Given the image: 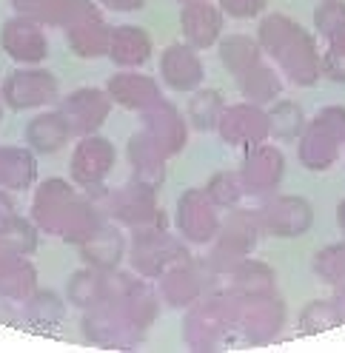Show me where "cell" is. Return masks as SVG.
Listing matches in <instances>:
<instances>
[{
  "mask_svg": "<svg viewBox=\"0 0 345 353\" xmlns=\"http://www.w3.org/2000/svg\"><path fill=\"white\" fill-rule=\"evenodd\" d=\"M34 219L43 231L57 234L69 242H83L100 225L95 208L83 196H77L72 185L60 180H49L40 185L34 196Z\"/></svg>",
  "mask_w": 345,
  "mask_h": 353,
  "instance_id": "1",
  "label": "cell"
},
{
  "mask_svg": "<svg viewBox=\"0 0 345 353\" xmlns=\"http://www.w3.org/2000/svg\"><path fill=\"white\" fill-rule=\"evenodd\" d=\"M260 40L268 49V54L283 65L291 83L311 85L319 74V60L311 34L283 14H271L260 26Z\"/></svg>",
  "mask_w": 345,
  "mask_h": 353,
  "instance_id": "2",
  "label": "cell"
},
{
  "mask_svg": "<svg viewBox=\"0 0 345 353\" xmlns=\"http://www.w3.org/2000/svg\"><path fill=\"white\" fill-rule=\"evenodd\" d=\"M345 143V108L331 105L311 120L299 137V160L311 171H326L337 160L339 145Z\"/></svg>",
  "mask_w": 345,
  "mask_h": 353,
  "instance_id": "3",
  "label": "cell"
},
{
  "mask_svg": "<svg viewBox=\"0 0 345 353\" xmlns=\"http://www.w3.org/2000/svg\"><path fill=\"white\" fill-rule=\"evenodd\" d=\"M186 251L175 242V236H171L163 225L148 223V225H140L135 228L132 234V262L135 268L143 274V276H163L166 271H171L175 265L186 262Z\"/></svg>",
  "mask_w": 345,
  "mask_h": 353,
  "instance_id": "4",
  "label": "cell"
},
{
  "mask_svg": "<svg viewBox=\"0 0 345 353\" xmlns=\"http://www.w3.org/2000/svg\"><path fill=\"white\" fill-rule=\"evenodd\" d=\"M237 325V302L208 299L186 322V339L194 350H217L226 342V334Z\"/></svg>",
  "mask_w": 345,
  "mask_h": 353,
  "instance_id": "5",
  "label": "cell"
},
{
  "mask_svg": "<svg viewBox=\"0 0 345 353\" xmlns=\"http://www.w3.org/2000/svg\"><path fill=\"white\" fill-rule=\"evenodd\" d=\"M257 239V219L251 214L234 211L217 228V248L211 251L214 271H231L237 262H243Z\"/></svg>",
  "mask_w": 345,
  "mask_h": 353,
  "instance_id": "6",
  "label": "cell"
},
{
  "mask_svg": "<svg viewBox=\"0 0 345 353\" xmlns=\"http://www.w3.org/2000/svg\"><path fill=\"white\" fill-rule=\"evenodd\" d=\"M86 334H89L92 342H97L103 347L126 350L140 339L143 327H137L115 302L103 299L95 307H89V316H86Z\"/></svg>",
  "mask_w": 345,
  "mask_h": 353,
  "instance_id": "7",
  "label": "cell"
},
{
  "mask_svg": "<svg viewBox=\"0 0 345 353\" xmlns=\"http://www.w3.org/2000/svg\"><path fill=\"white\" fill-rule=\"evenodd\" d=\"M257 225L266 228L271 236H299L306 234L314 223V211L299 196H277L268 200L260 211L254 214Z\"/></svg>",
  "mask_w": 345,
  "mask_h": 353,
  "instance_id": "8",
  "label": "cell"
},
{
  "mask_svg": "<svg viewBox=\"0 0 345 353\" xmlns=\"http://www.w3.org/2000/svg\"><path fill=\"white\" fill-rule=\"evenodd\" d=\"M237 325L248 342H268L283 325V305L271 294L237 299Z\"/></svg>",
  "mask_w": 345,
  "mask_h": 353,
  "instance_id": "9",
  "label": "cell"
},
{
  "mask_svg": "<svg viewBox=\"0 0 345 353\" xmlns=\"http://www.w3.org/2000/svg\"><path fill=\"white\" fill-rule=\"evenodd\" d=\"M177 225H180V234L191 242H208L211 236H217V228H220V216H217V205L208 194L203 191H186L183 200L177 205Z\"/></svg>",
  "mask_w": 345,
  "mask_h": 353,
  "instance_id": "10",
  "label": "cell"
},
{
  "mask_svg": "<svg viewBox=\"0 0 345 353\" xmlns=\"http://www.w3.org/2000/svg\"><path fill=\"white\" fill-rule=\"evenodd\" d=\"M60 114L69 123L72 134H92L109 114V94L100 92V88H80V92L69 94Z\"/></svg>",
  "mask_w": 345,
  "mask_h": 353,
  "instance_id": "11",
  "label": "cell"
},
{
  "mask_svg": "<svg viewBox=\"0 0 345 353\" xmlns=\"http://www.w3.org/2000/svg\"><path fill=\"white\" fill-rule=\"evenodd\" d=\"M217 131L228 145H260L268 137V114L257 105H231L223 112Z\"/></svg>",
  "mask_w": 345,
  "mask_h": 353,
  "instance_id": "12",
  "label": "cell"
},
{
  "mask_svg": "<svg viewBox=\"0 0 345 353\" xmlns=\"http://www.w3.org/2000/svg\"><path fill=\"white\" fill-rule=\"evenodd\" d=\"M57 92V83L49 72H37V69H26V72H12L3 83V94L6 103L17 112L23 108H34L49 103Z\"/></svg>",
  "mask_w": 345,
  "mask_h": 353,
  "instance_id": "13",
  "label": "cell"
},
{
  "mask_svg": "<svg viewBox=\"0 0 345 353\" xmlns=\"http://www.w3.org/2000/svg\"><path fill=\"white\" fill-rule=\"evenodd\" d=\"M115 165V148L109 140L103 137H92L83 140L72 157V176L83 185V188H97L106 174Z\"/></svg>",
  "mask_w": 345,
  "mask_h": 353,
  "instance_id": "14",
  "label": "cell"
},
{
  "mask_svg": "<svg viewBox=\"0 0 345 353\" xmlns=\"http://www.w3.org/2000/svg\"><path fill=\"white\" fill-rule=\"evenodd\" d=\"M240 180L248 194H271L283 180V154L274 145H257L240 168Z\"/></svg>",
  "mask_w": 345,
  "mask_h": 353,
  "instance_id": "15",
  "label": "cell"
},
{
  "mask_svg": "<svg viewBox=\"0 0 345 353\" xmlns=\"http://www.w3.org/2000/svg\"><path fill=\"white\" fill-rule=\"evenodd\" d=\"M143 123H146V134L160 145V151L166 154V157L177 154L186 145V137H188L186 123L180 120L177 108L168 105L166 100L155 103L152 108H146V112H143Z\"/></svg>",
  "mask_w": 345,
  "mask_h": 353,
  "instance_id": "16",
  "label": "cell"
},
{
  "mask_svg": "<svg viewBox=\"0 0 345 353\" xmlns=\"http://www.w3.org/2000/svg\"><path fill=\"white\" fill-rule=\"evenodd\" d=\"M128 160H132V183L157 191V185L163 183V163L166 154L160 151V145L143 131V134H135L132 143H128Z\"/></svg>",
  "mask_w": 345,
  "mask_h": 353,
  "instance_id": "17",
  "label": "cell"
},
{
  "mask_svg": "<svg viewBox=\"0 0 345 353\" xmlns=\"http://www.w3.org/2000/svg\"><path fill=\"white\" fill-rule=\"evenodd\" d=\"M109 208L112 214L120 219V223L132 225V228H140V225H148L155 223V219L160 216L157 208H155V191H148L137 183L120 188L117 194H112L109 200Z\"/></svg>",
  "mask_w": 345,
  "mask_h": 353,
  "instance_id": "18",
  "label": "cell"
},
{
  "mask_svg": "<svg viewBox=\"0 0 345 353\" xmlns=\"http://www.w3.org/2000/svg\"><path fill=\"white\" fill-rule=\"evenodd\" d=\"M160 72L171 88H177V92H194L203 80V63L191 46H168L160 60Z\"/></svg>",
  "mask_w": 345,
  "mask_h": 353,
  "instance_id": "19",
  "label": "cell"
},
{
  "mask_svg": "<svg viewBox=\"0 0 345 353\" xmlns=\"http://www.w3.org/2000/svg\"><path fill=\"white\" fill-rule=\"evenodd\" d=\"M3 46L20 63H37L46 57V34L34 20H9L3 29Z\"/></svg>",
  "mask_w": 345,
  "mask_h": 353,
  "instance_id": "20",
  "label": "cell"
},
{
  "mask_svg": "<svg viewBox=\"0 0 345 353\" xmlns=\"http://www.w3.org/2000/svg\"><path fill=\"white\" fill-rule=\"evenodd\" d=\"M66 32H69V43H72L75 54H80V57H100V54L109 52L112 32L100 20V14H97L95 6L86 12V14H80L75 23H69Z\"/></svg>",
  "mask_w": 345,
  "mask_h": 353,
  "instance_id": "21",
  "label": "cell"
},
{
  "mask_svg": "<svg viewBox=\"0 0 345 353\" xmlns=\"http://www.w3.org/2000/svg\"><path fill=\"white\" fill-rule=\"evenodd\" d=\"M80 251L86 256V262L92 265L97 271H115L117 262L123 259V251H126V239L117 228H109V225H97L89 236L80 242Z\"/></svg>",
  "mask_w": 345,
  "mask_h": 353,
  "instance_id": "22",
  "label": "cell"
},
{
  "mask_svg": "<svg viewBox=\"0 0 345 353\" xmlns=\"http://www.w3.org/2000/svg\"><path fill=\"white\" fill-rule=\"evenodd\" d=\"M220 29H223V17H220L217 6L206 3V0H191V3H186L183 32H186L191 46L206 49V46H211V43H217Z\"/></svg>",
  "mask_w": 345,
  "mask_h": 353,
  "instance_id": "23",
  "label": "cell"
},
{
  "mask_svg": "<svg viewBox=\"0 0 345 353\" xmlns=\"http://www.w3.org/2000/svg\"><path fill=\"white\" fill-rule=\"evenodd\" d=\"M109 97L117 100L126 108H137V112H146V108H152L155 103L163 100L157 83L143 77V74H117V77H112Z\"/></svg>",
  "mask_w": 345,
  "mask_h": 353,
  "instance_id": "24",
  "label": "cell"
},
{
  "mask_svg": "<svg viewBox=\"0 0 345 353\" xmlns=\"http://www.w3.org/2000/svg\"><path fill=\"white\" fill-rule=\"evenodd\" d=\"M200 291H203V276L188 259L163 274V296L168 305L186 307L191 302H197Z\"/></svg>",
  "mask_w": 345,
  "mask_h": 353,
  "instance_id": "25",
  "label": "cell"
},
{
  "mask_svg": "<svg viewBox=\"0 0 345 353\" xmlns=\"http://www.w3.org/2000/svg\"><path fill=\"white\" fill-rule=\"evenodd\" d=\"M152 40L137 26H117L109 37V54L117 65H140L148 60Z\"/></svg>",
  "mask_w": 345,
  "mask_h": 353,
  "instance_id": "26",
  "label": "cell"
},
{
  "mask_svg": "<svg viewBox=\"0 0 345 353\" xmlns=\"http://www.w3.org/2000/svg\"><path fill=\"white\" fill-rule=\"evenodd\" d=\"M69 134H72V128H69L66 120H63L60 112H55V114H40V117L32 120L29 128H26V140H29V145H32L37 154H52V151L63 148V145H66V140H69Z\"/></svg>",
  "mask_w": 345,
  "mask_h": 353,
  "instance_id": "27",
  "label": "cell"
},
{
  "mask_svg": "<svg viewBox=\"0 0 345 353\" xmlns=\"http://www.w3.org/2000/svg\"><path fill=\"white\" fill-rule=\"evenodd\" d=\"M34 285V271L23 254H0V296H26Z\"/></svg>",
  "mask_w": 345,
  "mask_h": 353,
  "instance_id": "28",
  "label": "cell"
},
{
  "mask_svg": "<svg viewBox=\"0 0 345 353\" xmlns=\"http://www.w3.org/2000/svg\"><path fill=\"white\" fill-rule=\"evenodd\" d=\"M231 288L240 294V296H257V294H271L274 288V274L271 268L260 262H251V259H243L237 262L231 268Z\"/></svg>",
  "mask_w": 345,
  "mask_h": 353,
  "instance_id": "29",
  "label": "cell"
},
{
  "mask_svg": "<svg viewBox=\"0 0 345 353\" xmlns=\"http://www.w3.org/2000/svg\"><path fill=\"white\" fill-rule=\"evenodd\" d=\"M237 80H240V88L246 92V97L251 103H274L279 97V92H283V80H279L263 63H257L254 69H248Z\"/></svg>",
  "mask_w": 345,
  "mask_h": 353,
  "instance_id": "30",
  "label": "cell"
},
{
  "mask_svg": "<svg viewBox=\"0 0 345 353\" xmlns=\"http://www.w3.org/2000/svg\"><path fill=\"white\" fill-rule=\"evenodd\" d=\"M220 57H223L226 69L240 77V74H246L248 69H254V65L260 63V46H257L254 40H248V37L234 34V37H226L220 43Z\"/></svg>",
  "mask_w": 345,
  "mask_h": 353,
  "instance_id": "31",
  "label": "cell"
},
{
  "mask_svg": "<svg viewBox=\"0 0 345 353\" xmlns=\"http://www.w3.org/2000/svg\"><path fill=\"white\" fill-rule=\"evenodd\" d=\"M34 176L32 157L20 148H0V188H26Z\"/></svg>",
  "mask_w": 345,
  "mask_h": 353,
  "instance_id": "32",
  "label": "cell"
},
{
  "mask_svg": "<svg viewBox=\"0 0 345 353\" xmlns=\"http://www.w3.org/2000/svg\"><path fill=\"white\" fill-rule=\"evenodd\" d=\"M69 299L77 305V307H95L97 302L106 299V271L97 274V268L92 271H80L72 276L69 282Z\"/></svg>",
  "mask_w": 345,
  "mask_h": 353,
  "instance_id": "33",
  "label": "cell"
},
{
  "mask_svg": "<svg viewBox=\"0 0 345 353\" xmlns=\"http://www.w3.org/2000/svg\"><path fill=\"white\" fill-rule=\"evenodd\" d=\"M303 125H306V117L297 103L279 100L268 112V134H274L279 140H294L299 131H303Z\"/></svg>",
  "mask_w": 345,
  "mask_h": 353,
  "instance_id": "34",
  "label": "cell"
},
{
  "mask_svg": "<svg viewBox=\"0 0 345 353\" xmlns=\"http://www.w3.org/2000/svg\"><path fill=\"white\" fill-rule=\"evenodd\" d=\"M223 112H226V108H223V94H217V92H194V97L188 103L191 123L197 125L200 131L217 128Z\"/></svg>",
  "mask_w": 345,
  "mask_h": 353,
  "instance_id": "35",
  "label": "cell"
},
{
  "mask_svg": "<svg viewBox=\"0 0 345 353\" xmlns=\"http://www.w3.org/2000/svg\"><path fill=\"white\" fill-rule=\"evenodd\" d=\"M314 271L322 282L328 285H345V242L319 251L314 259Z\"/></svg>",
  "mask_w": 345,
  "mask_h": 353,
  "instance_id": "36",
  "label": "cell"
},
{
  "mask_svg": "<svg viewBox=\"0 0 345 353\" xmlns=\"http://www.w3.org/2000/svg\"><path fill=\"white\" fill-rule=\"evenodd\" d=\"M214 205H220V208H234L237 203H240V196H243V180H240V174H220V176H214V180L208 183V191H206Z\"/></svg>",
  "mask_w": 345,
  "mask_h": 353,
  "instance_id": "37",
  "label": "cell"
},
{
  "mask_svg": "<svg viewBox=\"0 0 345 353\" xmlns=\"http://www.w3.org/2000/svg\"><path fill=\"white\" fill-rule=\"evenodd\" d=\"M317 29L322 37L337 40L339 34H345V6L339 0H322L317 9Z\"/></svg>",
  "mask_w": 345,
  "mask_h": 353,
  "instance_id": "38",
  "label": "cell"
},
{
  "mask_svg": "<svg viewBox=\"0 0 345 353\" xmlns=\"http://www.w3.org/2000/svg\"><path fill=\"white\" fill-rule=\"evenodd\" d=\"M29 316H32V322L49 327V325L63 319V302L55 294H37L29 302Z\"/></svg>",
  "mask_w": 345,
  "mask_h": 353,
  "instance_id": "39",
  "label": "cell"
},
{
  "mask_svg": "<svg viewBox=\"0 0 345 353\" xmlns=\"http://www.w3.org/2000/svg\"><path fill=\"white\" fill-rule=\"evenodd\" d=\"M299 325H303V330H326V327L342 325V322H339V314H337L334 302H314L303 311Z\"/></svg>",
  "mask_w": 345,
  "mask_h": 353,
  "instance_id": "40",
  "label": "cell"
},
{
  "mask_svg": "<svg viewBox=\"0 0 345 353\" xmlns=\"http://www.w3.org/2000/svg\"><path fill=\"white\" fill-rule=\"evenodd\" d=\"M322 72L334 83H345V34L331 40V49H328L326 60H322Z\"/></svg>",
  "mask_w": 345,
  "mask_h": 353,
  "instance_id": "41",
  "label": "cell"
},
{
  "mask_svg": "<svg viewBox=\"0 0 345 353\" xmlns=\"http://www.w3.org/2000/svg\"><path fill=\"white\" fill-rule=\"evenodd\" d=\"M220 6L234 17H254L266 6V0H220Z\"/></svg>",
  "mask_w": 345,
  "mask_h": 353,
  "instance_id": "42",
  "label": "cell"
},
{
  "mask_svg": "<svg viewBox=\"0 0 345 353\" xmlns=\"http://www.w3.org/2000/svg\"><path fill=\"white\" fill-rule=\"evenodd\" d=\"M14 3H17V9L32 12V14H37V17L43 20V14L49 12V6L55 3V0H14Z\"/></svg>",
  "mask_w": 345,
  "mask_h": 353,
  "instance_id": "43",
  "label": "cell"
},
{
  "mask_svg": "<svg viewBox=\"0 0 345 353\" xmlns=\"http://www.w3.org/2000/svg\"><path fill=\"white\" fill-rule=\"evenodd\" d=\"M109 9H117V12H132V9H140L143 0H100Z\"/></svg>",
  "mask_w": 345,
  "mask_h": 353,
  "instance_id": "44",
  "label": "cell"
},
{
  "mask_svg": "<svg viewBox=\"0 0 345 353\" xmlns=\"http://www.w3.org/2000/svg\"><path fill=\"white\" fill-rule=\"evenodd\" d=\"M334 302V307H337V314H339V322H345V288L339 291V296L337 299H331Z\"/></svg>",
  "mask_w": 345,
  "mask_h": 353,
  "instance_id": "45",
  "label": "cell"
},
{
  "mask_svg": "<svg viewBox=\"0 0 345 353\" xmlns=\"http://www.w3.org/2000/svg\"><path fill=\"white\" fill-rule=\"evenodd\" d=\"M337 223H339V228H342V234H345V200L339 203V211H337Z\"/></svg>",
  "mask_w": 345,
  "mask_h": 353,
  "instance_id": "46",
  "label": "cell"
},
{
  "mask_svg": "<svg viewBox=\"0 0 345 353\" xmlns=\"http://www.w3.org/2000/svg\"><path fill=\"white\" fill-rule=\"evenodd\" d=\"M183 3H191V0H183Z\"/></svg>",
  "mask_w": 345,
  "mask_h": 353,
  "instance_id": "47",
  "label": "cell"
}]
</instances>
